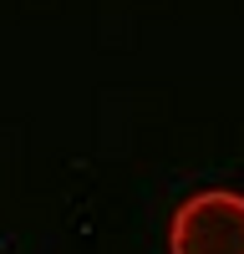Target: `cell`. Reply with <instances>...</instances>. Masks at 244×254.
<instances>
[{
    "mask_svg": "<svg viewBox=\"0 0 244 254\" xmlns=\"http://www.w3.org/2000/svg\"><path fill=\"white\" fill-rule=\"evenodd\" d=\"M168 254H244V193L198 188L168 219Z\"/></svg>",
    "mask_w": 244,
    "mask_h": 254,
    "instance_id": "1",
    "label": "cell"
}]
</instances>
